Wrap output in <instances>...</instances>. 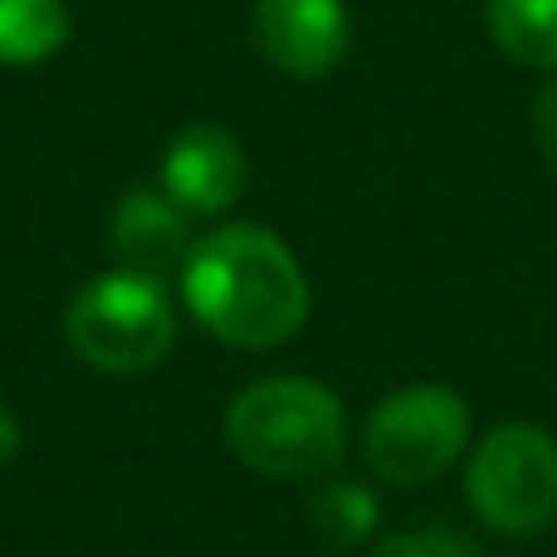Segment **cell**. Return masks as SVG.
I'll return each mask as SVG.
<instances>
[{"label":"cell","instance_id":"cell-1","mask_svg":"<svg viewBox=\"0 0 557 557\" xmlns=\"http://www.w3.org/2000/svg\"><path fill=\"white\" fill-rule=\"evenodd\" d=\"M182 298L206 333L245 352L288 343L313 304L294 250L250 221H231L191 245L182 264Z\"/></svg>","mask_w":557,"mask_h":557},{"label":"cell","instance_id":"cell-2","mask_svg":"<svg viewBox=\"0 0 557 557\" xmlns=\"http://www.w3.org/2000/svg\"><path fill=\"white\" fill-rule=\"evenodd\" d=\"M225 441L255 474L318 480L347 455V411L313 376H264L231 401Z\"/></svg>","mask_w":557,"mask_h":557},{"label":"cell","instance_id":"cell-3","mask_svg":"<svg viewBox=\"0 0 557 557\" xmlns=\"http://www.w3.org/2000/svg\"><path fill=\"white\" fill-rule=\"evenodd\" d=\"M64 337L94 372H147L176 343V308L162 278L108 270L94 274L64 308Z\"/></svg>","mask_w":557,"mask_h":557},{"label":"cell","instance_id":"cell-4","mask_svg":"<svg viewBox=\"0 0 557 557\" xmlns=\"http://www.w3.org/2000/svg\"><path fill=\"white\" fill-rule=\"evenodd\" d=\"M474 416L465 396L445 382H411L396 386L392 396L376 401L362 431V455L376 480L396 490L431 484L470 450Z\"/></svg>","mask_w":557,"mask_h":557},{"label":"cell","instance_id":"cell-5","mask_svg":"<svg viewBox=\"0 0 557 557\" xmlns=\"http://www.w3.org/2000/svg\"><path fill=\"white\" fill-rule=\"evenodd\" d=\"M465 499L484 529L529 539L557 519V441L533 421H504L465 460Z\"/></svg>","mask_w":557,"mask_h":557},{"label":"cell","instance_id":"cell-6","mask_svg":"<svg viewBox=\"0 0 557 557\" xmlns=\"http://www.w3.org/2000/svg\"><path fill=\"white\" fill-rule=\"evenodd\" d=\"M255 45L278 74L327 78L352 49V20L343 0H255Z\"/></svg>","mask_w":557,"mask_h":557},{"label":"cell","instance_id":"cell-7","mask_svg":"<svg viewBox=\"0 0 557 557\" xmlns=\"http://www.w3.org/2000/svg\"><path fill=\"white\" fill-rule=\"evenodd\" d=\"M250 182V162L235 133L221 123H191L176 133V143L162 157V191L186 215H221L240 201Z\"/></svg>","mask_w":557,"mask_h":557},{"label":"cell","instance_id":"cell-8","mask_svg":"<svg viewBox=\"0 0 557 557\" xmlns=\"http://www.w3.org/2000/svg\"><path fill=\"white\" fill-rule=\"evenodd\" d=\"M108 245L117 255V270L133 274H172L186 264L191 240H186V211L166 191H127L113 211V231Z\"/></svg>","mask_w":557,"mask_h":557},{"label":"cell","instance_id":"cell-9","mask_svg":"<svg viewBox=\"0 0 557 557\" xmlns=\"http://www.w3.org/2000/svg\"><path fill=\"white\" fill-rule=\"evenodd\" d=\"M484 29L519 69H557V0H484Z\"/></svg>","mask_w":557,"mask_h":557},{"label":"cell","instance_id":"cell-10","mask_svg":"<svg viewBox=\"0 0 557 557\" xmlns=\"http://www.w3.org/2000/svg\"><path fill=\"white\" fill-rule=\"evenodd\" d=\"M74 29L64 0H0V64L25 69L59 54Z\"/></svg>","mask_w":557,"mask_h":557},{"label":"cell","instance_id":"cell-11","mask_svg":"<svg viewBox=\"0 0 557 557\" xmlns=\"http://www.w3.org/2000/svg\"><path fill=\"white\" fill-rule=\"evenodd\" d=\"M308 523H313L318 543H327V548H337V553L362 548L376 533V494L352 480H333L313 494Z\"/></svg>","mask_w":557,"mask_h":557},{"label":"cell","instance_id":"cell-12","mask_svg":"<svg viewBox=\"0 0 557 557\" xmlns=\"http://www.w3.org/2000/svg\"><path fill=\"white\" fill-rule=\"evenodd\" d=\"M372 557H480V548L455 529H411L382 539Z\"/></svg>","mask_w":557,"mask_h":557},{"label":"cell","instance_id":"cell-13","mask_svg":"<svg viewBox=\"0 0 557 557\" xmlns=\"http://www.w3.org/2000/svg\"><path fill=\"white\" fill-rule=\"evenodd\" d=\"M533 143H539V152L557 166V78L543 84L539 98H533Z\"/></svg>","mask_w":557,"mask_h":557},{"label":"cell","instance_id":"cell-14","mask_svg":"<svg viewBox=\"0 0 557 557\" xmlns=\"http://www.w3.org/2000/svg\"><path fill=\"white\" fill-rule=\"evenodd\" d=\"M15 450H20V421L5 411V406H0V470L15 460Z\"/></svg>","mask_w":557,"mask_h":557}]
</instances>
